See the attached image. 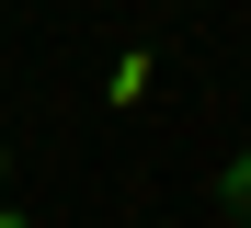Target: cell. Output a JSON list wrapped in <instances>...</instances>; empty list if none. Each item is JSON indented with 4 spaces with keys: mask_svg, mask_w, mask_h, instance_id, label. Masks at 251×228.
<instances>
[{
    "mask_svg": "<svg viewBox=\"0 0 251 228\" xmlns=\"http://www.w3.org/2000/svg\"><path fill=\"white\" fill-rule=\"evenodd\" d=\"M0 228H34V217H12V205H0Z\"/></svg>",
    "mask_w": 251,
    "mask_h": 228,
    "instance_id": "2",
    "label": "cell"
},
{
    "mask_svg": "<svg viewBox=\"0 0 251 228\" xmlns=\"http://www.w3.org/2000/svg\"><path fill=\"white\" fill-rule=\"evenodd\" d=\"M217 194H228V217H240V228H251V149H240V160H228V171H217Z\"/></svg>",
    "mask_w": 251,
    "mask_h": 228,
    "instance_id": "1",
    "label": "cell"
}]
</instances>
